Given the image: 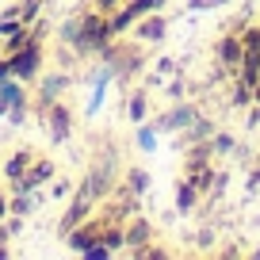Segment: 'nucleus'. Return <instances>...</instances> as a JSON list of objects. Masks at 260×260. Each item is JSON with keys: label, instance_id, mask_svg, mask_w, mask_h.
Returning <instances> with one entry per match:
<instances>
[{"label": "nucleus", "instance_id": "f257e3e1", "mask_svg": "<svg viewBox=\"0 0 260 260\" xmlns=\"http://www.w3.org/2000/svg\"><path fill=\"white\" fill-rule=\"evenodd\" d=\"M115 39V31H111V19L104 16V12H96V8H84L81 12V39H77V57H92V54H100V50L107 46V42Z\"/></svg>", "mask_w": 260, "mask_h": 260}, {"label": "nucleus", "instance_id": "f03ea898", "mask_svg": "<svg viewBox=\"0 0 260 260\" xmlns=\"http://www.w3.org/2000/svg\"><path fill=\"white\" fill-rule=\"evenodd\" d=\"M65 88H73V73H69V69H54V73H46L39 81V92L31 96V111L42 119V111H46L50 104H57V100L65 96Z\"/></svg>", "mask_w": 260, "mask_h": 260}, {"label": "nucleus", "instance_id": "7ed1b4c3", "mask_svg": "<svg viewBox=\"0 0 260 260\" xmlns=\"http://www.w3.org/2000/svg\"><path fill=\"white\" fill-rule=\"evenodd\" d=\"M42 61H46V50H42V42H27L23 50L8 54L12 77H19L23 84H31V81H39V77H42Z\"/></svg>", "mask_w": 260, "mask_h": 260}, {"label": "nucleus", "instance_id": "20e7f679", "mask_svg": "<svg viewBox=\"0 0 260 260\" xmlns=\"http://www.w3.org/2000/svg\"><path fill=\"white\" fill-rule=\"evenodd\" d=\"M81 191L84 195H92V199H107V195L115 191V157L107 153L104 161H96L88 172H84V180H81Z\"/></svg>", "mask_w": 260, "mask_h": 260}, {"label": "nucleus", "instance_id": "39448f33", "mask_svg": "<svg viewBox=\"0 0 260 260\" xmlns=\"http://www.w3.org/2000/svg\"><path fill=\"white\" fill-rule=\"evenodd\" d=\"M54 176H57V165L50 161V157H35L31 169H27L19 180H8V191H42Z\"/></svg>", "mask_w": 260, "mask_h": 260}, {"label": "nucleus", "instance_id": "423d86ee", "mask_svg": "<svg viewBox=\"0 0 260 260\" xmlns=\"http://www.w3.org/2000/svg\"><path fill=\"white\" fill-rule=\"evenodd\" d=\"M195 119H199V107H195L191 100H180V104H172L169 111L157 115L153 126H157V134H180V130L191 126Z\"/></svg>", "mask_w": 260, "mask_h": 260}, {"label": "nucleus", "instance_id": "0eeeda50", "mask_svg": "<svg viewBox=\"0 0 260 260\" xmlns=\"http://www.w3.org/2000/svg\"><path fill=\"white\" fill-rule=\"evenodd\" d=\"M42 122H46V130H50V142H69L73 138V130H77V122H73V111H69V104H50L46 111H42Z\"/></svg>", "mask_w": 260, "mask_h": 260}, {"label": "nucleus", "instance_id": "6e6552de", "mask_svg": "<svg viewBox=\"0 0 260 260\" xmlns=\"http://www.w3.org/2000/svg\"><path fill=\"white\" fill-rule=\"evenodd\" d=\"M100 237H104V218H84L81 226H73L61 241H65V249H69V252H81V256H84Z\"/></svg>", "mask_w": 260, "mask_h": 260}, {"label": "nucleus", "instance_id": "1a4fd4ad", "mask_svg": "<svg viewBox=\"0 0 260 260\" xmlns=\"http://www.w3.org/2000/svg\"><path fill=\"white\" fill-rule=\"evenodd\" d=\"M92 214H96V199H92V195H84L81 187H77V191H73V203L65 207V214L57 218V237H65L73 226H81V222L92 218Z\"/></svg>", "mask_w": 260, "mask_h": 260}, {"label": "nucleus", "instance_id": "9d476101", "mask_svg": "<svg viewBox=\"0 0 260 260\" xmlns=\"http://www.w3.org/2000/svg\"><path fill=\"white\" fill-rule=\"evenodd\" d=\"M241 50H245V42H241V35L237 31H222L218 39H214V46H211V54H214V65H226L230 73H237V61H241Z\"/></svg>", "mask_w": 260, "mask_h": 260}, {"label": "nucleus", "instance_id": "9b49d317", "mask_svg": "<svg viewBox=\"0 0 260 260\" xmlns=\"http://www.w3.org/2000/svg\"><path fill=\"white\" fill-rule=\"evenodd\" d=\"M130 35L138 42H165V35H169V16H165V12H149V16H142L138 23L130 27Z\"/></svg>", "mask_w": 260, "mask_h": 260}, {"label": "nucleus", "instance_id": "f8f14e48", "mask_svg": "<svg viewBox=\"0 0 260 260\" xmlns=\"http://www.w3.org/2000/svg\"><path fill=\"white\" fill-rule=\"evenodd\" d=\"M153 241V222L146 218V214H130L126 218V252H138L142 245H149Z\"/></svg>", "mask_w": 260, "mask_h": 260}, {"label": "nucleus", "instance_id": "ddd939ff", "mask_svg": "<svg viewBox=\"0 0 260 260\" xmlns=\"http://www.w3.org/2000/svg\"><path fill=\"white\" fill-rule=\"evenodd\" d=\"M126 119H130V126H138V122L149 119V88L146 84H134L126 92Z\"/></svg>", "mask_w": 260, "mask_h": 260}, {"label": "nucleus", "instance_id": "4468645a", "mask_svg": "<svg viewBox=\"0 0 260 260\" xmlns=\"http://www.w3.org/2000/svg\"><path fill=\"white\" fill-rule=\"evenodd\" d=\"M31 161H35V149H31V146H19L12 157H4V165H0V176H4V180H19L27 169H31Z\"/></svg>", "mask_w": 260, "mask_h": 260}, {"label": "nucleus", "instance_id": "2eb2a0df", "mask_svg": "<svg viewBox=\"0 0 260 260\" xmlns=\"http://www.w3.org/2000/svg\"><path fill=\"white\" fill-rule=\"evenodd\" d=\"M211 134H214V122L199 115V119H195L191 126H184L180 134H172V138H176V146H195V142H207Z\"/></svg>", "mask_w": 260, "mask_h": 260}, {"label": "nucleus", "instance_id": "dca6fc26", "mask_svg": "<svg viewBox=\"0 0 260 260\" xmlns=\"http://www.w3.org/2000/svg\"><path fill=\"white\" fill-rule=\"evenodd\" d=\"M199 195H203V191H199L191 180L180 176V180H176V214H191L195 207H199Z\"/></svg>", "mask_w": 260, "mask_h": 260}, {"label": "nucleus", "instance_id": "f3484780", "mask_svg": "<svg viewBox=\"0 0 260 260\" xmlns=\"http://www.w3.org/2000/svg\"><path fill=\"white\" fill-rule=\"evenodd\" d=\"M0 104L12 107V104H31V92L23 88V81L19 77H4L0 81Z\"/></svg>", "mask_w": 260, "mask_h": 260}, {"label": "nucleus", "instance_id": "a211bd4d", "mask_svg": "<svg viewBox=\"0 0 260 260\" xmlns=\"http://www.w3.org/2000/svg\"><path fill=\"white\" fill-rule=\"evenodd\" d=\"M184 176L191 180L199 191H207V187H211V176H214V165L211 161H184Z\"/></svg>", "mask_w": 260, "mask_h": 260}, {"label": "nucleus", "instance_id": "6ab92c4d", "mask_svg": "<svg viewBox=\"0 0 260 260\" xmlns=\"http://www.w3.org/2000/svg\"><path fill=\"white\" fill-rule=\"evenodd\" d=\"M122 184H126L134 195H146V191H149V184H153V176H149L142 165H130V169L122 172Z\"/></svg>", "mask_w": 260, "mask_h": 260}, {"label": "nucleus", "instance_id": "aec40b11", "mask_svg": "<svg viewBox=\"0 0 260 260\" xmlns=\"http://www.w3.org/2000/svg\"><path fill=\"white\" fill-rule=\"evenodd\" d=\"M237 134H230V130H218L214 126V134H211V149H214V157H226V153H237Z\"/></svg>", "mask_w": 260, "mask_h": 260}, {"label": "nucleus", "instance_id": "412c9836", "mask_svg": "<svg viewBox=\"0 0 260 260\" xmlns=\"http://www.w3.org/2000/svg\"><path fill=\"white\" fill-rule=\"evenodd\" d=\"M19 27H23V12H19V4H8V8L0 12V39H8Z\"/></svg>", "mask_w": 260, "mask_h": 260}, {"label": "nucleus", "instance_id": "4be33fe9", "mask_svg": "<svg viewBox=\"0 0 260 260\" xmlns=\"http://www.w3.org/2000/svg\"><path fill=\"white\" fill-rule=\"evenodd\" d=\"M107 19H111V31H115V39H119V35H126L130 27L138 23V16L130 12V4H122V8H119V12H111Z\"/></svg>", "mask_w": 260, "mask_h": 260}, {"label": "nucleus", "instance_id": "5701e85b", "mask_svg": "<svg viewBox=\"0 0 260 260\" xmlns=\"http://www.w3.org/2000/svg\"><path fill=\"white\" fill-rule=\"evenodd\" d=\"M57 39H61V46H77V39H81V16L65 19V23L57 27Z\"/></svg>", "mask_w": 260, "mask_h": 260}, {"label": "nucleus", "instance_id": "b1692460", "mask_svg": "<svg viewBox=\"0 0 260 260\" xmlns=\"http://www.w3.org/2000/svg\"><path fill=\"white\" fill-rule=\"evenodd\" d=\"M157 126L153 122H138V149H146V153H153V146H157Z\"/></svg>", "mask_w": 260, "mask_h": 260}, {"label": "nucleus", "instance_id": "393cba45", "mask_svg": "<svg viewBox=\"0 0 260 260\" xmlns=\"http://www.w3.org/2000/svg\"><path fill=\"white\" fill-rule=\"evenodd\" d=\"M126 4H130V12H134V16H149V12H165V8H169V0H126Z\"/></svg>", "mask_w": 260, "mask_h": 260}, {"label": "nucleus", "instance_id": "a878e982", "mask_svg": "<svg viewBox=\"0 0 260 260\" xmlns=\"http://www.w3.org/2000/svg\"><path fill=\"white\" fill-rule=\"evenodd\" d=\"M165 96L172 100V104H180V100H187V81L180 73H172L169 77V84H165Z\"/></svg>", "mask_w": 260, "mask_h": 260}, {"label": "nucleus", "instance_id": "bb28decb", "mask_svg": "<svg viewBox=\"0 0 260 260\" xmlns=\"http://www.w3.org/2000/svg\"><path fill=\"white\" fill-rule=\"evenodd\" d=\"M230 104H234V107H249V104H252V88L241 81V77H237L234 88H230Z\"/></svg>", "mask_w": 260, "mask_h": 260}, {"label": "nucleus", "instance_id": "cd10ccee", "mask_svg": "<svg viewBox=\"0 0 260 260\" xmlns=\"http://www.w3.org/2000/svg\"><path fill=\"white\" fill-rule=\"evenodd\" d=\"M50 0H19V12H23V23H35V19L42 16V8H46Z\"/></svg>", "mask_w": 260, "mask_h": 260}, {"label": "nucleus", "instance_id": "c85d7f7f", "mask_svg": "<svg viewBox=\"0 0 260 260\" xmlns=\"http://www.w3.org/2000/svg\"><path fill=\"white\" fill-rule=\"evenodd\" d=\"M27 115H31V104H12L8 107V126H27Z\"/></svg>", "mask_w": 260, "mask_h": 260}, {"label": "nucleus", "instance_id": "c756f323", "mask_svg": "<svg viewBox=\"0 0 260 260\" xmlns=\"http://www.w3.org/2000/svg\"><path fill=\"white\" fill-rule=\"evenodd\" d=\"M73 191H77V187H73V180H61V176H54V180H50V195H54V199H69Z\"/></svg>", "mask_w": 260, "mask_h": 260}, {"label": "nucleus", "instance_id": "7c9ffc66", "mask_svg": "<svg viewBox=\"0 0 260 260\" xmlns=\"http://www.w3.org/2000/svg\"><path fill=\"white\" fill-rule=\"evenodd\" d=\"M0 234L4 237H19L23 234V214H8V218L0 222Z\"/></svg>", "mask_w": 260, "mask_h": 260}, {"label": "nucleus", "instance_id": "2f4dec72", "mask_svg": "<svg viewBox=\"0 0 260 260\" xmlns=\"http://www.w3.org/2000/svg\"><path fill=\"white\" fill-rule=\"evenodd\" d=\"M230 0H187L184 4V12L191 16V12H211V8H226Z\"/></svg>", "mask_w": 260, "mask_h": 260}, {"label": "nucleus", "instance_id": "473e14b6", "mask_svg": "<svg viewBox=\"0 0 260 260\" xmlns=\"http://www.w3.org/2000/svg\"><path fill=\"white\" fill-rule=\"evenodd\" d=\"M153 73H157V77H165V81H169L172 73H180V65L172 61V57H157V61H153Z\"/></svg>", "mask_w": 260, "mask_h": 260}, {"label": "nucleus", "instance_id": "72a5a7b5", "mask_svg": "<svg viewBox=\"0 0 260 260\" xmlns=\"http://www.w3.org/2000/svg\"><path fill=\"white\" fill-rule=\"evenodd\" d=\"M126 0H92V8L96 12H104V16H111V12H119Z\"/></svg>", "mask_w": 260, "mask_h": 260}, {"label": "nucleus", "instance_id": "f704fd0d", "mask_svg": "<svg viewBox=\"0 0 260 260\" xmlns=\"http://www.w3.org/2000/svg\"><path fill=\"white\" fill-rule=\"evenodd\" d=\"M260 187V153L249 161V191H256Z\"/></svg>", "mask_w": 260, "mask_h": 260}, {"label": "nucleus", "instance_id": "c9c22d12", "mask_svg": "<svg viewBox=\"0 0 260 260\" xmlns=\"http://www.w3.org/2000/svg\"><path fill=\"white\" fill-rule=\"evenodd\" d=\"M84 256H88V260H107V256H111V249H107V245H104V237H100V241L92 245V249L84 252Z\"/></svg>", "mask_w": 260, "mask_h": 260}, {"label": "nucleus", "instance_id": "e433bc0d", "mask_svg": "<svg viewBox=\"0 0 260 260\" xmlns=\"http://www.w3.org/2000/svg\"><path fill=\"white\" fill-rule=\"evenodd\" d=\"M4 77H12V65H8V54L0 50V81H4Z\"/></svg>", "mask_w": 260, "mask_h": 260}, {"label": "nucleus", "instance_id": "4c0bfd02", "mask_svg": "<svg viewBox=\"0 0 260 260\" xmlns=\"http://www.w3.org/2000/svg\"><path fill=\"white\" fill-rule=\"evenodd\" d=\"M8 218V191H4V187H0V222Z\"/></svg>", "mask_w": 260, "mask_h": 260}, {"label": "nucleus", "instance_id": "58836bf2", "mask_svg": "<svg viewBox=\"0 0 260 260\" xmlns=\"http://www.w3.org/2000/svg\"><path fill=\"white\" fill-rule=\"evenodd\" d=\"M8 256H12V245H8V237L0 234V260H8Z\"/></svg>", "mask_w": 260, "mask_h": 260}, {"label": "nucleus", "instance_id": "ea45409f", "mask_svg": "<svg viewBox=\"0 0 260 260\" xmlns=\"http://www.w3.org/2000/svg\"><path fill=\"white\" fill-rule=\"evenodd\" d=\"M252 100H256V104H260V84H256V92H252Z\"/></svg>", "mask_w": 260, "mask_h": 260}, {"label": "nucleus", "instance_id": "a19ab883", "mask_svg": "<svg viewBox=\"0 0 260 260\" xmlns=\"http://www.w3.org/2000/svg\"><path fill=\"white\" fill-rule=\"evenodd\" d=\"M4 115H8V107H4V104H0V119H4Z\"/></svg>", "mask_w": 260, "mask_h": 260}, {"label": "nucleus", "instance_id": "79ce46f5", "mask_svg": "<svg viewBox=\"0 0 260 260\" xmlns=\"http://www.w3.org/2000/svg\"><path fill=\"white\" fill-rule=\"evenodd\" d=\"M252 256H256V260H260V245H256V249H252Z\"/></svg>", "mask_w": 260, "mask_h": 260}]
</instances>
